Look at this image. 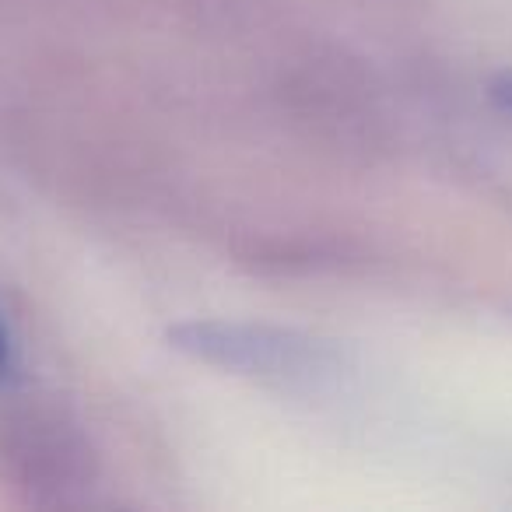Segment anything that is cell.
<instances>
[{
    "label": "cell",
    "instance_id": "6da1fadb",
    "mask_svg": "<svg viewBox=\"0 0 512 512\" xmlns=\"http://www.w3.org/2000/svg\"><path fill=\"white\" fill-rule=\"evenodd\" d=\"M172 348L225 369L249 372H295L313 362L306 337L271 327H239V323H186L169 330Z\"/></svg>",
    "mask_w": 512,
    "mask_h": 512
},
{
    "label": "cell",
    "instance_id": "7a4b0ae2",
    "mask_svg": "<svg viewBox=\"0 0 512 512\" xmlns=\"http://www.w3.org/2000/svg\"><path fill=\"white\" fill-rule=\"evenodd\" d=\"M491 99H495L505 113H512V74H505V78H498L495 85H491Z\"/></svg>",
    "mask_w": 512,
    "mask_h": 512
},
{
    "label": "cell",
    "instance_id": "3957f363",
    "mask_svg": "<svg viewBox=\"0 0 512 512\" xmlns=\"http://www.w3.org/2000/svg\"><path fill=\"white\" fill-rule=\"evenodd\" d=\"M8 372H11V337L4 320H0V376H8Z\"/></svg>",
    "mask_w": 512,
    "mask_h": 512
}]
</instances>
